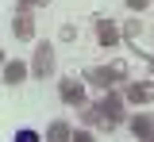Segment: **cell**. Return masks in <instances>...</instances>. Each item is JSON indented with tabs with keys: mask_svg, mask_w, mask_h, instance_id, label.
I'll use <instances>...</instances> for the list:
<instances>
[{
	"mask_svg": "<svg viewBox=\"0 0 154 142\" xmlns=\"http://www.w3.org/2000/svg\"><path fill=\"white\" fill-rule=\"evenodd\" d=\"M96 115H100V135H112L116 127H123L127 123V100H123V88H108V92H100L93 100Z\"/></svg>",
	"mask_w": 154,
	"mask_h": 142,
	"instance_id": "1",
	"label": "cell"
},
{
	"mask_svg": "<svg viewBox=\"0 0 154 142\" xmlns=\"http://www.w3.org/2000/svg\"><path fill=\"white\" fill-rule=\"evenodd\" d=\"M131 81V69H127V61L116 58L108 65H89L85 69V84L89 88H100V92H108V88H123V84Z\"/></svg>",
	"mask_w": 154,
	"mask_h": 142,
	"instance_id": "2",
	"label": "cell"
},
{
	"mask_svg": "<svg viewBox=\"0 0 154 142\" xmlns=\"http://www.w3.org/2000/svg\"><path fill=\"white\" fill-rule=\"evenodd\" d=\"M58 69V54L50 42H35V54H31V77L35 81H50Z\"/></svg>",
	"mask_w": 154,
	"mask_h": 142,
	"instance_id": "3",
	"label": "cell"
},
{
	"mask_svg": "<svg viewBox=\"0 0 154 142\" xmlns=\"http://www.w3.org/2000/svg\"><path fill=\"white\" fill-rule=\"evenodd\" d=\"M89 84H85V77H62L58 81V100L69 104V108H85L89 104Z\"/></svg>",
	"mask_w": 154,
	"mask_h": 142,
	"instance_id": "4",
	"label": "cell"
},
{
	"mask_svg": "<svg viewBox=\"0 0 154 142\" xmlns=\"http://www.w3.org/2000/svg\"><path fill=\"white\" fill-rule=\"evenodd\" d=\"M123 100L131 104V108H146V104H154V77H146V81H127L123 84Z\"/></svg>",
	"mask_w": 154,
	"mask_h": 142,
	"instance_id": "5",
	"label": "cell"
},
{
	"mask_svg": "<svg viewBox=\"0 0 154 142\" xmlns=\"http://www.w3.org/2000/svg\"><path fill=\"white\" fill-rule=\"evenodd\" d=\"M12 35H16V42H31V39H35V8L16 4V16H12Z\"/></svg>",
	"mask_w": 154,
	"mask_h": 142,
	"instance_id": "6",
	"label": "cell"
},
{
	"mask_svg": "<svg viewBox=\"0 0 154 142\" xmlns=\"http://www.w3.org/2000/svg\"><path fill=\"white\" fill-rule=\"evenodd\" d=\"M93 31H96V46H104V50H112V46H119V42H123V31H119V23H116V19L96 16Z\"/></svg>",
	"mask_w": 154,
	"mask_h": 142,
	"instance_id": "7",
	"label": "cell"
},
{
	"mask_svg": "<svg viewBox=\"0 0 154 142\" xmlns=\"http://www.w3.org/2000/svg\"><path fill=\"white\" fill-rule=\"evenodd\" d=\"M27 77H31V61H19V58H8L4 69H0V81L8 84V88H19Z\"/></svg>",
	"mask_w": 154,
	"mask_h": 142,
	"instance_id": "8",
	"label": "cell"
},
{
	"mask_svg": "<svg viewBox=\"0 0 154 142\" xmlns=\"http://www.w3.org/2000/svg\"><path fill=\"white\" fill-rule=\"evenodd\" d=\"M127 131H131L139 142L150 138L154 135V111H146V108H143V111H131V115H127Z\"/></svg>",
	"mask_w": 154,
	"mask_h": 142,
	"instance_id": "9",
	"label": "cell"
},
{
	"mask_svg": "<svg viewBox=\"0 0 154 142\" xmlns=\"http://www.w3.org/2000/svg\"><path fill=\"white\" fill-rule=\"evenodd\" d=\"M42 138H46V142H69V138H73V127H69L66 119H54L50 127H46Z\"/></svg>",
	"mask_w": 154,
	"mask_h": 142,
	"instance_id": "10",
	"label": "cell"
},
{
	"mask_svg": "<svg viewBox=\"0 0 154 142\" xmlns=\"http://www.w3.org/2000/svg\"><path fill=\"white\" fill-rule=\"evenodd\" d=\"M119 31H123V42H139V35H143V19H139V16H131V19H123L119 23Z\"/></svg>",
	"mask_w": 154,
	"mask_h": 142,
	"instance_id": "11",
	"label": "cell"
},
{
	"mask_svg": "<svg viewBox=\"0 0 154 142\" xmlns=\"http://www.w3.org/2000/svg\"><path fill=\"white\" fill-rule=\"evenodd\" d=\"M77 119H81V127H89V131H96V127H100V115H96L93 100L85 104V108H77Z\"/></svg>",
	"mask_w": 154,
	"mask_h": 142,
	"instance_id": "12",
	"label": "cell"
},
{
	"mask_svg": "<svg viewBox=\"0 0 154 142\" xmlns=\"http://www.w3.org/2000/svg\"><path fill=\"white\" fill-rule=\"evenodd\" d=\"M12 142H42V135H38V131H31V127H19L16 135H12Z\"/></svg>",
	"mask_w": 154,
	"mask_h": 142,
	"instance_id": "13",
	"label": "cell"
},
{
	"mask_svg": "<svg viewBox=\"0 0 154 142\" xmlns=\"http://www.w3.org/2000/svg\"><path fill=\"white\" fill-rule=\"evenodd\" d=\"M69 142H96V135L89 131V127H81V131H73V138Z\"/></svg>",
	"mask_w": 154,
	"mask_h": 142,
	"instance_id": "14",
	"label": "cell"
},
{
	"mask_svg": "<svg viewBox=\"0 0 154 142\" xmlns=\"http://www.w3.org/2000/svg\"><path fill=\"white\" fill-rule=\"evenodd\" d=\"M146 8H150V0H127V12H135V16L146 12Z\"/></svg>",
	"mask_w": 154,
	"mask_h": 142,
	"instance_id": "15",
	"label": "cell"
},
{
	"mask_svg": "<svg viewBox=\"0 0 154 142\" xmlns=\"http://www.w3.org/2000/svg\"><path fill=\"white\" fill-rule=\"evenodd\" d=\"M19 4H27V8H46L50 0H19Z\"/></svg>",
	"mask_w": 154,
	"mask_h": 142,
	"instance_id": "16",
	"label": "cell"
},
{
	"mask_svg": "<svg viewBox=\"0 0 154 142\" xmlns=\"http://www.w3.org/2000/svg\"><path fill=\"white\" fill-rule=\"evenodd\" d=\"M4 61H8V54H4V50H0V69H4Z\"/></svg>",
	"mask_w": 154,
	"mask_h": 142,
	"instance_id": "17",
	"label": "cell"
},
{
	"mask_svg": "<svg viewBox=\"0 0 154 142\" xmlns=\"http://www.w3.org/2000/svg\"><path fill=\"white\" fill-rule=\"evenodd\" d=\"M146 65H150V77H154V54H150V61H146Z\"/></svg>",
	"mask_w": 154,
	"mask_h": 142,
	"instance_id": "18",
	"label": "cell"
},
{
	"mask_svg": "<svg viewBox=\"0 0 154 142\" xmlns=\"http://www.w3.org/2000/svg\"><path fill=\"white\" fill-rule=\"evenodd\" d=\"M143 142H154V135H150V138H143Z\"/></svg>",
	"mask_w": 154,
	"mask_h": 142,
	"instance_id": "19",
	"label": "cell"
}]
</instances>
